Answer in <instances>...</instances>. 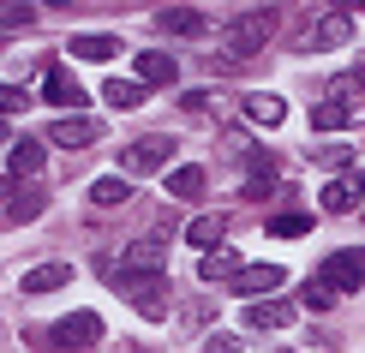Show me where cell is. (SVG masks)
I'll use <instances>...</instances> for the list:
<instances>
[{
    "label": "cell",
    "instance_id": "83f0119b",
    "mask_svg": "<svg viewBox=\"0 0 365 353\" xmlns=\"http://www.w3.org/2000/svg\"><path fill=\"white\" fill-rule=\"evenodd\" d=\"M269 192H276V168H269V156H264L252 168V180H246V198H269Z\"/></svg>",
    "mask_w": 365,
    "mask_h": 353
},
{
    "label": "cell",
    "instance_id": "484cf974",
    "mask_svg": "<svg viewBox=\"0 0 365 353\" xmlns=\"http://www.w3.org/2000/svg\"><path fill=\"white\" fill-rule=\"evenodd\" d=\"M168 192H174V198H204V168H174V174H168Z\"/></svg>",
    "mask_w": 365,
    "mask_h": 353
},
{
    "label": "cell",
    "instance_id": "8fae6325",
    "mask_svg": "<svg viewBox=\"0 0 365 353\" xmlns=\"http://www.w3.org/2000/svg\"><path fill=\"white\" fill-rule=\"evenodd\" d=\"M240 108H246L252 126H282V120H287V102H282V96H269V90H252Z\"/></svg>",
    "mask_w": 365,
    "mask_h": 353
},
{
    "label": "cell",
    "instance_id": "2e32d148",
    "mask_svg": "<svg viewBox=\"0 0 365 353\" xmlns=\"http://www.w3.org/2000/svg\"><path fill=\"white\" fill-rule=\"evenodd\" d=\"M42 210H48V186H30L19 198H6V222H36Z\"/></svg>",
    "mask_w": 365,
    "mask_h": 353
},
{
    "label": "cell",
    "instance_id": "ffe728a7",
    "mask_svg": "<svg viewBox=\"0 0 365 353\" xmlns=\"http://www.w3.org/2000/svg\"><path fill=\"white\" fill-rule=\"evenodd\" d=\"M126 264L144 270V275H162V240H132L126 245Z\"/></svg>",
    "mask_w": 365,
    "mask_h": 353
},
{
    "label": "cell",
    "instance_id": "1f68e13d",
    "mask_svg": "<svg viewBox=\"0 0 365 353\" xmlns=\"http://www.w3.org/2000/svg\"><path fill=\"white\" fill-rule=\"evenodd\" d=\"M204 353H246V347H240V335H210Z\"/></svg>",
    "mask_w": 365,
    "mask_h": 353
},
{
    "label": "cell",
    "instance_id": "52a82bcc",
    "mask_svg": "<svg viewBox=\"0 0 365 353\" xmlns=\"http://www.w3.org/2000/svg\"><path fill=\"white\" fill-rule=\"evenodd\" d=\"M282 282H287V270H282V264H240V275H234V294L257 300V294H276Z\"/></svg>",
    "mask_w": 365,
    "mask_h": 353
},
{
    "label": "cell",
    "instance_id": "4316f807",
    "mask_svg": "<svg viewBox=\"0 0 365 353\" xmlns=\"http://www.w3.org/2000/svg\"><path fill=\"white\" fill-rule=\"evenodd\" d=\"M336 300H341V294H336L329 282H306V287H299V305H306V312H329Z\"/></svg>",
    "mask_w": 365,
    "mask_h": 353
},
{
    "label": "cell",
    "instance_id": "4fadbf2b",
    "mask_svg": "<svg viewBox=\"0 0 365 353\" xmlns=\"http://www.w3.org/2000/svg\"><path fill=\"white\" fill-rule=\"evenodd\" d=\"M174 78H180L174 54H162V48H150V54H138V84H144V90H156V84H174Z\"/></svg>",
    "mask_w": 365,
    "mask_h": 353
},
{
    "label": "cell",
    "instance_id": "3957f363",
    "mask_svg": "<svg viewBox=\"0 0 365 353\" xmlns=\"http://www.w3.org/2000/svg\"><path fill=\"white\" fill-rule=\"evenodd\" d=\"M102 342V317L96 312H66L60 324L48 329V353H84Z\"/></svg>",
    "mask_w": 365,
    "mask_h": 353
},
{
    "label": "cell",
    "instance_id": "f546056e",
    "mask_svg": "<svg viewBox=\"0 0 365 353\" xmlns=\"http://www.w3.org/2000/svg\"><path fill=\"white\" fill-rule=\"evenodd\" d=\"M42 12L36 6H0V30H24V24H36Z\"/></svg>",
    "mask_w": 365,
    "mask_h": 353
},
{
    "label": "cell",
    "instance_id": "30bf717a",
    "mask_svg": "<svg viewBox=\"0 0 365 353\" xmlns=\"http://www.w3.org/2000/svg\"><path fill=\"white\" fill-rule=\"evenodd\" d=\"M359 174H336V180H329V186H324V198H317V204H324L329 210V216H347V210H354L359 204Z\"/></svg>",
    "mask_w": 365,
    "mask_h": 353
},
{
    "label": "cell",
    "instance_id": "cb8c5ba5",
    "mask_svg": "<svg viewBox=\"0 0 365 353\" xmlns=\"http://www.w3.org/2000/svg\"><path fill=\"white\" fill-rule=\"evenodd\" d=\"M126 198H132V186H126V180H96V186H90V210H114V204H126Z\"/></svg>",
    "mask_w": 365,
    "mask_h": 353
},
{
    "label": "cell",
    "instance_id": "5b68a950",
    "mask_svg": "<svg viewBox=\"0 0 365 353\" xmlns=\"http://www.w3.org/2000/svg\"><path fill=\"white\" fill-rule=\"evenodd\" d=\"M168 156H174V138L168 132H150V138H138V144H126L120 162H126V174H156Z\"/></svg>",
    "mask_w": 365,
    "mask_h": 353
},
{
    "label": "cell",
    "instance_id": "277c9868",
    "mask_svg": "<svg viewBox=\"0 0 365 353\" xmlns=\"http://www.w3.org/2000/svg\"><path fill=\"white\" fill-rule=\"evenodd\" d=\"M347 30H354V24H347V12H317V19L294 36V48H299V54H312V48H336V42H347Z\"/></svg>",
    "mask_w": 365,
    "mask_h": 353
},
{
    "label": "cell",
    "instance_id": "603a6c76",
    "mask_svg": "<svg viewBox=\"0 0 365 353\" xmlns=\"http://www.w3.org/2000/svg\"><path fill=\"white\" fill-rule=\"evenodd\" d=\"M36 168H42V144L36 138H19V144H12V180L36 174Z\"/></svg>",
    "mask_w": 365,
    "mask_h": 353
},
{
    "label": "cell",
    "instance_id": "f1b7e54d",
    "mask_svg": "<svg viewBox=\"0 0 365 353\" xmlns=\"http://www.w3.org/2000/svg\"><path fill=\"white\" fill-rule=\"evenodd\" d=\"M317 162L336 168V174H354V150H347V144H324V150H317Z\"/></svg>",
    "mask_w": 365,
    "mask_h": 353
},
{
    "label": "cell",
    "instance_id": "e0dca14e",
    "mask_svg": "<svg viewBox=\"0 0 365 353\" xmlns=\"http://www.w3.org/2000/svg\"><path fill=\"white\" fill-rule=\"evenodd\" d=\"M72 282V264H36L24 275V294H54V287Z\"/></svg>",
    "mask_w": 365,
    "mask_h": 353
},
{
    "label": "cell",
    "instance_id": "6da1fadb",
    "mask_svg": "<svg viewBox=\"0 0 365 353\" xmlns=\"http://www.w3.org/2000/svg\"><path fill=\"white\" fill-rule=\"evenodd\" d=\"M102 275H108L120 294H126V305H132L138 317H150V324H162V317H168V282H162V275L120 270V264H102Z\"/></svg>",
    "mask_w": 365,
    "mask_h": 353
},
{
    "label": "cell",
    "instance_id": "d6a6232c",
    "mask_svg": "<svg viewBox=\"0 0 365 353\" xmlns=\"http://www.w3.org/2000/svg\"><path fill=\"white\" fill-rule=\"evenodd\" d=\"M0 144H6V120H0Z\"/></svg>",
    "mask_w": 365,
    "mask_h": 353
},
{
    "label": "cell",
    "instance_id": "4dcf8cb0",
    "mask_svg": "<svg viewBox=\"0 0 365 353\" xmlns=\"http://www.w3.org/2000/svg\"><path fill=\"white\" fill-rule=\"evenodd\" d=\"M6 114H24V90L0 84V120H6Z\"/></svg>",
    "mask_w": 365,
    "mask_h": 353
},
{
    "label": "cell",
    "instance_id": "d6986e66",
    "mask_svg": "<svg viewBox=\"0 0 365 353\" xmlns=\"http://www.w3.org/2000/svg\"><path fill=\"white\" fill-rule=\"evenodd\" d=\"M102 102H108V108H138V102H144V84H138V78H108V84H102Z\"/></svg>",
    "mask_w": 365,
    "mask_h": 353
},
{
    "label": "cell",
    "instance_id": "d4e9b609",
    "mask_svg": "<svg viewBox=\"0 0 365 353\" xmlns=\"http://www.w3.org/2000/svg\"><path fill=\"white\" fill-rule=\"evenodd\" d=\"M269 234H276V240H299V234H312V216H306V210H287V216H269Z\"/></svg>",
    "mask_w": 365,
    "mask_h": 353
},
{
    "label": "cell",
    "instance_id": "7a4b0ae2",
    "mask_svg": "<svg viewBox=\"0 0 365 353\" xmlns=\"http://www.w3.org/2000/svg\"><path fill=\"white\" fill-rule=\"evenodd\" d=\"M276 24H282V6H257V12H246V19H234V24L222 30V66L252 60L269 36H276Z\"/></svg>",
    "mask_w": 365,
    "mask_h": 353
},
{
    "label": "cell",
    "instance_id": "7402d4cb",
    "mask_svg": "<svg viewBox=\"0 0 365 353\" xmlns=\"http://www.w3.org/2000/svg\"><path fill=\"white\" fill-rule=\"evenodd\" d=\"M240 275V252H227V245H216V252L204 257V282H234Z\"/></svg>",
    "mask_w": 365,
    "mask_h": 353
},
{
    "label": "cell",
    "instance_id": "5bb4252c",
    "mask_svg": "<svg viewBox=\"0 0 365 353\" xmlns=\"http://www.w3.org/2000/svg\"><path fill=\"white\" fill-rule=\"evenodd\" d=\"M48 138H54V144H66V150H78V144L96 138V120H90V114H66V120H54V126H48Z\"/></svg>",
    "mask_w": 365,
    "mask_h": 353
},
{
    "label": "cell",
    "instance_id": "ba28073f",
    "mask_svg": "<svg viewBox=\"0 0 365 353\" xmlns=\"http://www.w3.org/2000/svg\"><path fill=\"white\" fill-rule=\"evenodd\" d=\"M42 96H48L54 108H84V84L72 78L66 66H48V78H42Z\"/></svg>",
    "mask_w": 365,
    "mask_h": 353
},
{
    "label": "cell",
    "instance_id": "9a60e30c",
    "mask_svg": "<svg viewBox=\"0 0 365 353\" xmlns=\"http://www.w3.org/2000/svg\"><path fill=\"white\" fill-rule=\"evenodd\" d=\"M246 324H252V329H287V324H294V305L257 300V305H246Z\"/></svg>",
    "mask_w": 365,
    "mask_h": 353
},
{
    "label": "cell",
    "instance_id": "ac0fdd59",
    "mask_svg": "<svg viewBox=\"0 0 365 353\" xmlns=\"http://www.w3.org/2000/svg\"><path fill=\"white\" fill-rule=\"evenodd\" d=\"M222 227H227V222L210 210V216H192V222H186V240H192V245H204V252H216V245H222Z\"/></svg>",
    "mask_w": 365,
    "mask_h": 353
},
{
    "label": "cell",
    "instance_id": "8992f818",
    "mask_svg": "<svg viewBox=\"0 0 365 353\" xmlns=\"http://www.w3.org/2000/svg\"><path fill=\"white\" fill-rule=\"evenodd\" d=\"M317 282H329L336 294H354V287L365 282V252H359V245H347V252L324 257V275H317Z\"/></svg>",
    "mask_w": 365,
    "mask_h": 353
},
{
    "label": "cell",
    "instance_id": "44dd1931",
    "mask_svg": "<svg viewBox=\"0 0 365 353\" xmlns=\"http://www.w3.org/2000/svg\"><path fill=\"white\" fill-rule=\"evenodd\" d=\"M347 120H354V114H347L341 96H329V102H317V108H312V126H317V132H341Z\"/></svg>",
    "mask_w": 365,
    "mask_h": 353
},
{
    "label": "cell",
    "instance_id": "7c38bea8",
    "mask_svg": "<svg viewBox=\"0 0 365 353\" xmlns=\"http://www.w3.org/2000/svg\"><path fill=\"white\" fill-rule=\"evenodd\" d=\"M66 54H72V60H114V54H120V42L108 36V30H84V36H72V42H66Z\"/></svg>",
    "mask_w": 365,
    "mask_h": 353
},
{
    "label": "cell",
    "instance_id": "9c48e42d",
    "mask_svg": "<svg viewBox=\"0 0 365 353\" xmlns=\"http://www.w3.org/2000/svg\"><path fill=\"white\" fill-rule=\"evenodd\" d=\"M204 24H210V12H197V6H162L156 12V30H168V36H204Z\"/></svg>",
    "mask_w": 365,
    "mask_h": 353
}]
</instances>
